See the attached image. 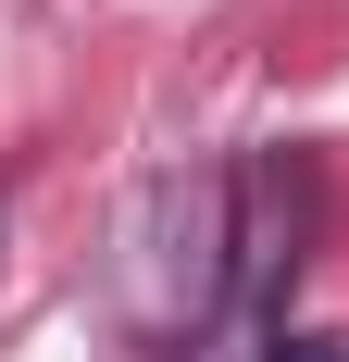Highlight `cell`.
Masks as SVG:
<instances>
[{
    "mask_svg": "<svg viewBox=\"0 0 349 362\" xmlns=\"http://www.w3.org/2000/svg\"><path fill=\"white\" fill-rule=\"evenodd\" d=\"M262 362H349V337H275Z\"/></svg>",
    "mask_w": 349,
    "mask_h": 362,
    "instance_id": "2",
    "label": "cell"
},
{
    "mask_svg": "<svg viewBox=\"0 0 349 362\" xmlns=\"http://www.w3.org/2000/svg\"><path fill=\"white\" fill-rule=\"evenodd\" d=\"M237 300V175H150L125 213V325L187 350Z\"/></svg>",
    "mask_w": 349,
    "mask_h": 362,
    "instance_id": "1",
    "label": "cell"
}]
</instances>
